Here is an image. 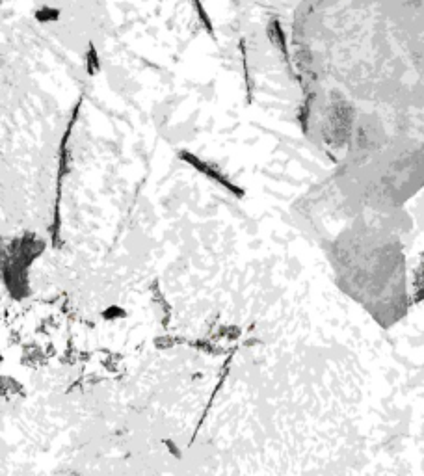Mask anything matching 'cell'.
<instances>
[{"mask_svg": "<svg viewBox=\"0 0 424 476\" xmlns=\"http://www.w3.org/2000/svg\"><path fill=\"white\" fill-rule=\"evenodd\" d=\"M34 17L37 23L41 25H47V23H56L60 19V9L58 8H51V6H41L39 9L34 11Z\"/></svg>", "mask_w": 424, "mask_h": 476, "instance_id": "obj_2", "label": "cell"}, {"mask_svg": "<svg viewBox=\"0 0 424 476\" xmlns=\"http://www.w3.org/2000/svg\"><path fill=\"white\" fill-rule=\"evenodd\" d=\"M86 69H88V75H91V77H93L95 73H99V69H101L99 54H97V49H95L93 43L88 45V52H86Z\"/></svg>", "mask_w": 424, "mask_h": 476, "instance_id": "obj_3", "label": "cell"}, {"mask_svg": "<svg viewBox=\"0 0 424 476\" xmlns=\"http://www.w3.org/2000/svg\"><path fill=\"white\" fill-rule=\"evenodd\" d=\"M192 4H194L195 13H197V17H199V21H201L205 32L214 39V25H212V19H211V15H209V11L205 9L203 2H201V0H192Z\"/></svg>", "mask_w": 424, "mask_h": 476, "instance_id": "obj_1", "label": "cell"}]
</instances>
